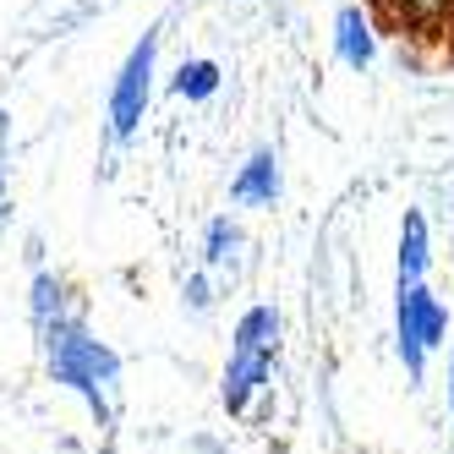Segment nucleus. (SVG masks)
Returning a JSON list of instances; mask_svg holds the SVG:
<instances>
[{"label": "nucleus", "instance_id": "nucleus-1", "mask_svg": "<svg viewBox=\"0 0 454 454\" xmlns=\"http://www.w3.org/2000/svg\"><path fill=\"white\" fill-rule=\"evenodd\" d=\"M39 350H44V372L88 405V416L99 421V433H110L115 416H121V356L82 317L67 323L60 334H50Z\"/></svg>", "mask_w": 454, "mask_h": 454}, {"label": "nucleus", "instance_id": "nucleus-2", "mask_svg": "<svg viewBox=\"0 0 454 454\" xmlns=\"http://www.w3.org/2000/svg\"><path fill=\"white\" fill-rule=\"evenodd\" d=\"M279 345H285V317L279 307L257 301L236 317V334H231V362H224L219 378V405L231 416H252V405L269 395L274 367H279Z\"/></svg>", "mask_w": 454, "mask_h": 454}, {"label": "nucleus", "instance_id": "nucleus-3", "mask_svg": "<svg viewBox=\"0 0 454 454\" xmlns=\"http://www.w3.org/2000/svg\"><path fill=\"white\" fill-rule=\"evenodd\" d=\"M449 340V307L433 296L427 285L395 290V350L405 362V378L421 383L427 378V356Z\"/></svg>", "mask_w": 454, "mask_h": 454}, {"label": "nucleus", "instance_id": "nucleus-4", "mask_svg": "<svg viewBox=\"0 0 454 454\" xmlns=\"http://www.w3.org/2000/svg\"><path fill=\"white\" fill-rule=\"evenodd\" d=\"M153 67H159V34H143L132 50H126L121 72H115V88H110V137L115 143L137 137V126L148 115V99H153Z\"/></svg>", "mask_w": 454, "mask_h": 454}, {"label": "nucleus", "instance_id": "nucleus-5", "mask_svg": "<svg viewBox=\"0 0 454 454\" xmlns=\"http://www.w3.org/2000/svg\"><path fill=\"white\" fill-rule=\"evenodd\" d=\"M27 317H34V334H39V345H44L50 334H60L67 323L82 317V301H77V290L60 279V274L39 269L34 285H27Z\"/></svg>", "mask_w": 454, "mask_h": 454}, {"label": "nucleus", "instance_id": "nucleus-6", "mask_svg": "<svg viewBox=\"0 0 454 454\" xmlns=\"http://www.w3.org/2000/svg\"><path fill=\"white\" fill-rule=\"evenodd\" d=\"M279 192H285V176H279V153L274 148H257L236 170V181H231V198L241 208H274Z\"/></svg>", "mask_w": 454, "mask_h": 454}, {"label": "nucleus", "instance_id": "nucleus-7", "mask_svg": "<svg viewBox=\"0 0 454 454\" xmlns=\"http://www.w3.org/2000/svg\"><path fill=\"white\" fill-rule=\"evenodd\" d=\"M427 269H433V231L416 208L400 219V247H395V290H411V285H427Z\"/></svg>", "mask_w": 454, "mask_h": 454}, {"label": "nucleus", "instance_id": "nucleus-8", "mask_svg": "<svg viewBox=\"0 0 454 454\" xmlns=\"http://www.w3.org/2000/svg\"><path fill=\"white\" fill-rule=\"evenodd\" d=\"M334 55L345 60L350 72H367L378 60V27H372V12L362 6H340L334 17Z\"/></svg>", "mask_w": 454, "mask_h": 454}, {"label": "nucleus", "instance_id": "nucleus-9", "mask_svg": "<svg viewBox=\"0 0 454 454\" xmlns=\"http://www.w3.org/2000/svg\"><path fill=\"white\" fill-rule=\"evenodd\" d=\"M241 247H247V236H241V224L231 214L208 219V231H203V263H208V274H236L241 269Z\"/></svg>", "mask_w": 454, "mask_h": 454}, {"label": "nucleus", "instance_id": "nucleus-10", "mask_svg": "<svg viewBox=\"0 0 454 454\" xmlns=\"http://www.w3.org/2000/svg\"><path fill=\"white\" fill-rule=\"evenodd\" d=\"M219 82H224V72H219V60H181L176 67V77H170V93L176 99H186V105H203V99H214L219 93Z\"/></svg>", "mask_w": 454, "mask_h": 454}, {"label": "nucleus", "instance_id": "nucleus-11", "mask_svg": "<svg viewBox=\"0 0 454 454\" xmlns=\"http://www.w3.org/2000/svg\"><path fill=\"white\" fill-rule=\"evenodd\" d=\"M12 121H6V110H0V224H6V214H12Z\"/></svg>", "mask_w": 454, "mask_h": 454}, {"label": "nucleus", "instance_id": "nucleus-12", "mask_svg": "<svg viewBox=\"0 0 454 454\" xmlns=\"http://www.w3.org/2000/svg\"><path fill=\"white\" fill-rule=\"evenodd\" d=\"M449 6H454V0H395V12H400L405 22H438Z\"/></svg>", "mask_w": 454, "mask_h": 454}, {"label": "nucleus", "instance_id": "nucleus-13", "mask_svg": "<svg viewBox=\"0 0 454 454\" xmlns=\"http://www.w3.org/2000/svg\"><path fill=\"white\" fill-rule=\"evenodd\" d=\"M181 296H186L192 312H208V307H214V285H208V274H192V279L181 285Z\"/></svg>", "mask_w": 454, "mask_h": 454}, {"label": "nucleus", "instance_id": "nucleus-14", "mask_svg": "<svg viewBox=\"0 0 454 454\" xmlns=\"http://www.w3.org/2000/svg\"><path fill=\"white\" fill-rule=\"evenodd\" d=\"M449 416H454V356H449Z\"/></svg>", "mask_w": 454, "mask_h": 454}]
</instances>
